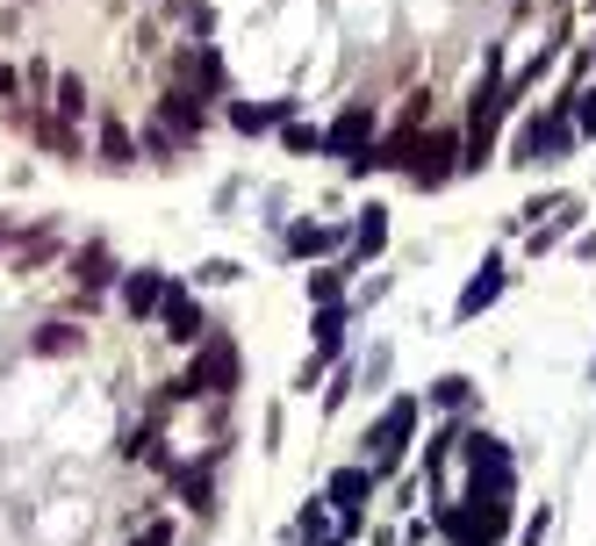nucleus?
I'll return each mask as SVG.
<instances>
[{"instance_id": "nucleus-6", "label": "nucleus", "mask_w": 596, "mask_h": 546, "mask_svg": "<svg viewBox=\"0 0 596 546\" xmlns=\"http://www.w3.org/2000/svg\"><path fill=\"white\" fill-rule=\"evenodd\" d=\"M453 166H461V136L453 130H439V136H417V152H409V180H417V188H445V180H453Z\"/></svg>"}, {"instance_id": "nucleus-19", "label": "nucleus", "mask_w": 596, "mask_h": 546, "mask_svg": "<svg viewBox=\"0 0 596 546\" xmlns=\"http://www.w3.org/2000/svg\"><path fill=\"white\" fill-rule=\"evenodd\" d=\"M467 395H475V381H467V375H439V381H431V403H445V410H461Z\"/></svg>"}, {"instance_id": "nucleus-24", "label": "nucleus", "mask_w": 596, "mask_h": 546, "mask_svg": "<svg viewBox=\"0 0 596 546\" xmlns=\"http://www.w3.org/2000/svg\"><path fill=\"white\" fill-rule=\"evenodd\" d=\"M58 108H65V116H80V108H86V86L80 80H58Z\"/></svg>"}, {"instance_id": "nucleus-3", "label": "nucleus", "mask_w": 596, "mask_h": 546, "mask_svg": "<svg viewBox=\"0 0 596 546\" xmlns=\"http://www.w3.org/2000/svg\"><path fill=\"white\" fill-rule=\"evenodd\" d=\"M409 431H417V395H395L389 410H381V425L367 431V475H389L395 461H403V446H409Z\"/></svg>"}, {"instance_id": "nucleus-26", "label": "nucleus", "mask_w": 596, "mask_h": 546, "mask_svg": "<svg viewBox=\"0 0 596 546\" xmlns=\"http://www.w3.org/2000/svg\"><path fill=\"white\" fill-rule=\"evenodd\" d=\"M546 525H553V511H546V503H539V518H532V525H525V546H539V539H546Z\"/></svg>"}, {"instance_id": "nucleus-18", "label": "nucleus", "mask_w": 596, "mask_h": 546, "mask_svg": "<svg viewBox=\"0 0 596 546\" xmlns=\"http://www.w3.org/2000/svg\"><path fill=\"white\" fill-rule=\"evenodd\" d=\"M72 345H80V331H72V324H44V331H36V339H29V353L58 359V353H72Z\"/></svg>"}, {"instance_id": "nucleus-7", "label": "nucleus", "mask_w": 596, "mask_h": 546, "mask_svg": "<svg viewBox=\"0 0 596 546\" xmlns=\"http://www.w3.org/2000/svg\"><path fill=\"white\" fill-rule=\"evenodd\" d=\"M467 467H475V489H496V496L517 489L511 453H503V439H489V431H475V439H467Z\"/></svg>"}, {"instance_id": "nucleus-9", "label": "nucleus", "mask_w": 596, "mask_h": 546, "mask_svg": "<svg viewBox=\"0 0 596 546\" xmlns=\"http://www.w3.org/2000/svg\"><path fill=\"white\" fill-rule=\"evenodd\" d=\"M158 317H166V339H172V345H202V339H208V324H202V302H188V288H166Z\"/></svg>"}, {"instance_id": "nucleus-14", "label": "nucleus", "mask_w": 596, "mask_h": 546, "mask_svg": "<svg viewBox=\"0 0 596 546\" xmlns=\"http://www.w3.org/2000/svg\"><path fill=\"white\" fill-rule=\"evenodd\" d=\"M338 245H345V230H331V223H295V230H288V252H317V259H324V252H338Z\"/></svg>"}, {"instance_id": "nucleus-25", "label": "nucleus", "mask_w": 596, "mask_h": 546, "mask_svg": "<svg viewBox=\"0 0 596 546\" xmlns=\"http://www.w3.org/2000/svg\"><path fill=\"white\" fill-rule=\"evenodd\" d=\"M130 546H172V525H166V518H158V525H144V532H136Z\"/></svg>"}, {"instance_id": "nucleus-2", "label": "nucleus", "mask_w": 596, "mask_h": 546, "mask_svg": "<svg viewBox=\"0 0 596 546\" xmlns=\"http://www.w3.org/2000/svg\"><path fill=\"white\" fill-rule=\"evenodd\" d=\"M230 389H238V345L230 339H202L194 367L172 381V395H230Z\"/></svg>"}, {"instance_id": "nucleus-15", "label": "nucleus", "mask_w": 596, "mask_h": 546, "mask_svg": "<svg viewBox=\"0 0 596 546\" xmlns=\"http://www.w3.org/2000/svg\"><path fill=\"white\" fill-rule=\"evenodd\" d=\"M381 245H389V209H374V202H367V216L353 223V252H359V259H374Z\"/></svg>"}, {"instance_id": "nucleus-12", "label": "nucleus", "mask_w": 596, "mask_h": 546, "mask_svg": "<svg viewBox=\"0 0 596 546\" xmlns=\"http://www.w3.org/2000/svg\"><path fill=\"white\" fill-rule=\"evenodd\" d=\"M72 281H80L86 295H102L108 281H116V259H108V245H102V238L86 245V252H72Z\"/></svg>"}, {"instance_id": "nucleus-10", "label": "nucleus", "mask_w": 596, "mask_h": 546, "mask_svg": "<svg viewBox=\"0 0 596 546\" xmlns=\"http://www.w3.org/2000/svg\"><path fill=\"white\" fill-rule=\"evenodd\" d=\"M166 273L158 266H136V273H122V309H130V317H158V302H166Z\"/></svg>"}, {"instance_id": "nucleus-20", "label": "nucleus", "mask_w": 596, "mask_h": 546, "mask_svg": "<svg viewBox=\"0 0 596 546\" xmlns=\"http://www.w3.org/2000/svg\"><path fill=\"white\" fill-rule=\"evenodd\" d=\"M568 122L575 136H596V94H568Z\"/></svg>"}, {"instance_id": "nucleus-13", "label": "nucleus", "mask_w": 596, "mask_h": 546, "mask_svg": "<svg viewBox=\"0 0 596 546\" xmlns=\"http://www.w3.org/2000/svg\"><path fill=\"white\" fill-rule=\"evenodd\" d=\"M180 80H188V86H194V102H202V94H216V86H223V58L208 51V44H194V51L180 58Z\"/></svg>"}, {"instance_id": "nucleus-17", "label": "nucleus", "mask_w": 596, "mask_h": 546, "mask_svg": "<svg viewBox=\"0 0 596 546\" xmlns=\"http://www.w3.org/2000/svg\"><path fill=\"white\" fill-rule=\"evenodd\" d=\"M102 158H108V166H130V158H136L130 130H122V122H116V116H108V122H102Z\"/></svg>"}, {"instance_id": "nucleus-11", "label": "nucleus", "mask_w": 596, "mask_h": 546, "mask_svg": "<svg viewBox=\"0 0 596 546\" xmlns=\"http://www.w3.org/2000/svg\"><path fill=\"white\" fill-rule=\"evenodd\" d=\"M496 295H503V259H481V273H475V281L461 288V302H453V317H461V324H475V317H481V309L496 302Z\"/></svg>"}, {"instance_id": "nucleus-5", "label": "nucleus", "mask_w": 596, "mask_h": 546, "mask_svg": "<svg viewBox=\"0 0 596 546\" xmlns=\"http://www.w3.org/2000/svg\"><path fill=\"white\" fill-rule=\"evenodd\" d=\"M503 108H511V102H503V80H481L475 86V108H467V144H461V166H475L481 173V158H489V144H496V122H503Z\"/></svg>"}, {"instance_id": "nucleus-8", "label": "nucleus", "mask_w": 596, "mask_h": 546, "mask_svg": "<svg viewBox=\"0 0 596 546\" xmlns=\"http://www.w3.org/2000/svg\"><path fill=\"white\" fill-rule=\"evenodd\" d=\"M324 152L331 158H359V152H374V116H367V102H353L338 122L324 130Z\"/></svg>"}, {"instance_id": "nucleus-16", "label": "nucleus", "mask_w": 596, "mask_h": 546, "mask_svg": "<svg viewBox=\"0 0 596 546\" xmlns=\"http://www.w3.org/2000/svg\"><path fill=\"white\" fill-rule=\"evenodd\" d=\"M288 108H295V102H266V108L238 102V108H230V122H238L245 136H259V130H273V122H288Z\"/></svg>"}, {"instance_id": "nucleus-4", "label": "nucleus", "mask_w": 596, "mask_h": 546, "mask_svg": "<svg viewBox=\"0 0 596 546\" xmlns=\"http://www.w3.org/2000/svg\"><path fill=\"white\" fill-rule=\"evenodd\" d=\"M568 144H575V122H568V102H553L539 122H525V130H517V158H511V166H539V158H561Z\"/></svg>"}, {"instance_id": "nucleus-23", "label": "nucleus", "mask_w": 596, "mask_h": 546, "mask_svg": "<svg viewBox=\"0 0 596 546\" xmlns=\"http://www.w3.org/2000/svg\"><path fill=\"white\" fill-rule=\"evenodd\" d=\"M288 152H324V130H302V122H288Z\"/></svg>"}, {"instance_id": "nucleus-22", "label": "nucleus", "mask_w": 596, "mask_h": 546, "mask_svg": "<svg viewBox=\"0 0 596 546\" xmlns=\"http://www.w3.org/2000/svg\"><path fill=\"white\" fill-rule=\"evenodd\" d=\"M345 288V273L338 266H324V273H309V295H317V302H331V295Z\"/></svg>"}, {"instance_id": "nucleus-21", "label": "nucleus", "mask_w": 596, "mask_h": 546, "mask_svg": "<svg viewBox=\"0 0 596 546\" xmlns=\"http://www.w3.org/2000/svg\"><path fill=\"white\" fill-rule=\"evenodd\" d=\"M194 281H208V288H230V281H238V259H202V266H194Z\"/></svg>"}, {"instance_id": "nucleus-1", "label": "nucleus", "mask_w": 596, "mask_h": 546, "mask_svg": "<svg viewBox=\"0 0 596 546\" xmlns=\"http://www.w3.org/2000/svg\"><path fill=\"white\" fill-rule=\"evenodd\" d=\"M503 525H511V496H496V489H467L461 503H445V511H439V532L453 546H496Z\"/></svg>"}]
</instances>
